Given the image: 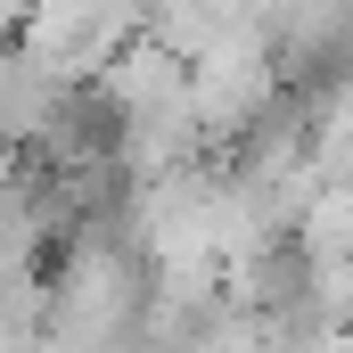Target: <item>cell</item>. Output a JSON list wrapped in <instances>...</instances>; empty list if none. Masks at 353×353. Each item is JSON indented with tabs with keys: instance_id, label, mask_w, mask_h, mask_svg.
<instances>
[{
	"instance_id": "cell-1",
	"label": "cell",
	"mask_w": 353,
	"mask_h": 353,
	"mask_svg": "<svg viewBox=\"0 0 353 353\" xmlns=\"http://www.w3.org/2000/svg\"><path fill=\"white\" fill-rule=\"evenodd\" d=\"M74 99V74L50 58V50H33L25 33H8L0 41V140L17 148V157H33L41 148V132L58 123V107Z\"/></svg>"
}]
</instances>
